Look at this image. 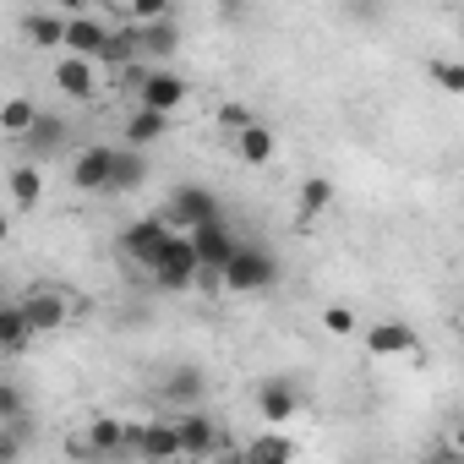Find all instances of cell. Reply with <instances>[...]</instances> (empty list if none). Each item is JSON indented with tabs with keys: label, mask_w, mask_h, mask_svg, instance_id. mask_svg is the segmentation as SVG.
Returning a JSON list of instances; mask_svg holds the SVG:
<instances>
[{
	"label": "cell",
	"mask_w": 464,
	"mask_h": 464,
	"mask_svg": "<svg viewBox=\"0 0 464 464\" xmlns=\"http://www.w3.org/2000/svg\"><path fill=\"white\" fill-rule=\"evenodd\" d=\"M115 153H121V148H110V142L77 148V153H72V186H77V191H110V180H115Z\"/></svg>",
	"instance_id": "cell-8"
},
{
	"label": "cell",
	"mask_w": 464,
	"mask_h": 464,
	"mask_svg": "<svg viewBox=\"0 0 464 464\" xmlns=\"http://www.w3.org/2000/svg\"><path fill=\"white\" fill-rule=\"evenodd\" d=\"M126 453H137V459H180V453H186L180 420H175V415H164V420H137Z\"/></svg>",
	"instance_id": "cell-7"
},
{
	"label": "cell",
	"mask_w": 464,
	"mask_h": 464,
	"mask_svg": "<svg viewBox=\"0 0 464 464\" xmlns=\"http://www.w3.org/2000/svg\"><path fill=\"white\" fill-rule=\"evenodd\" d=\"M213 115H218V131H229V137H236L241 126H252V121H257V110H252V104H241V99H224Z\"/></svg>",
	"instance_id": "cell-29"
},
{
	"label": "cell",
	"mask_w": 464,
	"mask_h": 464,
	"mask_svg": "<svg viewBox=\"0 0 464 464\" xmlns=\"http://www.w3.org/2000/svg\"><path fill=\"white\" fill-rule=\"evenodd\" d=\"M142 180H148L142 148H121V153H115V180H110V191H137Z\"/></svg>",
	"instance_id": "cell-26"
},
{
	"label": "cell",
	"mask_w": 464,
	"mask_h": 464,
	"mask_svg": "<svg viewBox=\"0 0 464 464\" xmlns=\"http://www.w3.org/2000/svg\"><path fill=\"white\" fill-rule=\"evenodd\" d=\"M39 115H44V110H39L34 99H23V93H12L6 104H0V131H6V137H17V142H23V137L34 131V121H39Z\"/></svg>",
	"instance_id": "cell-25"
},
{
	"label": "cell",
	"mask_w": 464,
	"mask_h": 464,
	"mask_svg": "<svg viewBox=\"0 0 464 464\" xmlns=\"http://www.w3.org/2000/svg\"><path fill=\"white\" fill-rule=\"evenodd\" d=\"M426 72H431V82H437L442 93L464 99V61H453V55H437V61H431Z\"/></svg>",
	"instance_id": "cell-28"
},
{
	"label": "cell",
	"mask_w": 464,
	"mask_h": 464,
	"mask_svg": "<svg viewBox=\"0 0 464 464\" xmlns=\"http://www.w3.org/2000/svg\"><path fill=\"white\" fill-rule=\"evenodd\" d=\"M175 420H180V442H186V453H191V459H208V453H218V448H224V426H218L202 404L175 410Z\"/></svg>",
	"instance_id": "cell-10"
},
{
	"label": "cell",
	"mask_w": 464,
	"mask_h": 464,
	"mask_svg": "<svg viewBox=\"0 0 464 464\" xmlns=\"http://www.w3.org/2000/svg\"><path fill=\"white\" fill-rule=\"evenodd\" d=\"M88 442H93V453H126V442H131V420L93 415V420H88Z\"/></svg>",
	"instance_id": "cell-24"
},
{
	"label": "cell",
	"mask_w": 464,
	"mask_h": 464,
	"mask_svg": "<svg viewBox=\"0 0 464 464\" xmlns=\"http://www.w3.org/2000/svg\"><path fill=\"white\" fill-rule=\"evenodd\" d=\"M66 12H34L23 28H28V44H39V50H66Z\"/></svg>",
	"instance_id": "cell-21"
},
{
	"label": "cell",
	"mask_w": 464,
	"mask_h": 464,
	"mask_svg": "<svg viewBox=\"0 0 464 464\" xmlns=\"http://www.w3.org/2000/svg\"><path fill=\"white\" fill-rule=\"evenodd\" d=\"M0 420H17L23 426V393H17V382H0Z\"/></svg>",
	"instance_id": "cell-32"
},
{
	"label": "cell",
	"mask_w": 464,
	"mask_h": 464,
	"mask_svg": "<svg viewBox=\"0 0 464 464\" xmlns=\"http://www.w3.org/2000/svg\"><path fill=\"white\" fill-rule=\"evenodd\" d=\"M137 34H142V55H148V61H169V55L180 50L175 17H164V23H137Z\"/></svg>",
	"instance_id": "cell-22"
},
{
	"label": "cell",
	"mask_w": 464,
	"mask_h": 464,
	"mask_svg": "<svg viewBox=\"0 0 464 464\" xmlns=\"http://www.w3.org/2000/svg\"><path fill=\"white\" fill-rule=\"evenodd\" d=\"M274 153H279V137H274L263 121H252V126L236 131V159H241V164L263 169V164H274Z\"/></svg>",
	"instance_id": "cell-19"
},
{
	"label": "cell",
	"mask_w": 464,
	"mask_h": 464,
	"mask_svg": "<svg viewBox=\"0 0 464 464\" xmlns=\"http://www.w3.org/2000/svg\"><path fill=\"white\" fill-rule=\"evenodd\" d=\"M34 339H39V328H34L28 306H23V301H12L6 312H0V350H6V355H17V350H28Z\"/></svg>",
	"instance_id": "cell-20"
},
{
	"label": "cell",
	"mask_w": 464,
	"mask_h": 464,
	"mask_svg": "<svg viewBox=\"0 0 464 464\" xmlns=\"http://www.w3.org/2000/svg\"><path fill=\"white\" fill-rule=\"evenodd\" d=\"M159 393H164V404L191 410V404H202L208 382H202V372H197V366H169V372H164V382H159Z\"/></svg>",
	"instance_id": "cell-17"
},
{
	"label": "cell",
	"mask_w": 464,
	"mask_h": 464,
	"mask_svg": "<svg viewBox=\"0 0 464 464\" xmlns=\"http://www.w3.org/2000/svg\"><path fill=\"white\" fill-rule=\"evenodd\" d=\"M246 459H257V464H285V459H295V442L279 437V431H268V437H257V442L246 448Z\"/></svg>",
	"instance_id": "cell-27"
},
{
	"label": "cell",
	"mask_w": 464,
	"mask_h": 464,
	"mask_svg": "<svg viewBox=\"0 0 464 464\" xmlns=\"http://www.w3.org/2000/svg\"><path fill=\"white\" fill-rule=\"evenodd\" d=\"M110 44H115V34H110L93 12H82V17H72V23H66V50H72V55L104 61V55H110Z\"/></svg>",
	"instance_id": "cell-14"
},
{
	"label": "cell",
	"mask_w": 464,
	"mask_h": 464,
	"mask_svg": "<svg viewBox=\"0 0 464 464\" xmlns=\"http://www.w3.org/2000/svg\"><path fill=\"white\" fill-rule=\"evenodd\" d=\"M366 350H372L377 361H388V355H415V350H420V339H415V328H410V323L388 317V323H372V328H366Z\"/></svg>",
	"instance_id": "cell-15"
},
{
	"label": "cell",
	"mask_w": 464,
	"mask_h": 464,
	"mask_svg": "<svg viewBox=\"0 0 464 464\" xmlns=\"http://www.w3.org/2000/svg\"><path fill=\"white\" fill-rule=\"evenodd\" d=\"M323 334H334V339H350V334H361V317H355L350 306H328V312H323Z\"/></svg>",
	"instance_id": "cell-31"
},
{
	"label": "cell",
	"mask_w": 464,
	"mask_h": 464,
	"mask_svg": "<svg viewBox=\"0 0 464 464\" xmlns=\"http://www.w3.org/2000/svg\"><path fill=\"white\" fill-rule=\"evenodd\" d=\"M148 274H153L159 290H191L202 279V257H197V246H191L186 229H175V236L164 241V252H159V263Z\"/></svg>",
	"instance_id": "cell-2"
},
{
	"label": "cell",
	"mask_w": 464,
	"mask_h": 464,
	"mask_svg": "<svg viewBox=\"0 0 464 464\" xmlns=\"http://www.w3.org/2000/svg\"><path fill=\"white\" fill-rule=\"evenodd\" d=\"M55 88H61L72 104H93V99H99V72H93V61L66 50V55L55 61Z\"/></svg>",
	"instance_id": "cell-11"
},
{
	"label": "cell",
	"mask_w": 464,
	"mask_h": 464,
	"mask_svg": "<svg viewBox=\"0 0 464 464\" xmlns=\"http://www.w3.org/2000/svg\"><path fill=\"white\" fill-rule=\"evenodd\" d=\"M66 142H72V126H66V115H55V110H44V115L34 121V131L23 137L28 159H39V164L61 159V153H66Z\"/></svg>",
	"instance_id": "cell-13"
},
{
	"label": "cell",
	"mask_w": 464,
	"mask_h": 464,
	"mask_svg": "<svg viewBox=\"0 0 464 464\" xmlns=\"http://www.w3.org/2000/svg\"><path fill=\"white\" fill-rule=\"evenodd\" d=\"M175 229H197L202 218H218V197L202 186V180H180L169 197H164V208H159Z\"/></svg>",
	"instance_id": "cell-4"
},
{
	"label": "cell",
	"mask_w": 464,
	"mask_h": 464,
	"mask_svg": "<svg viewBox=\"0 0 464 464\" xmlns=\"http://www.w3.org/2000/svg\"><path fill=\"white\" fill-rule=\"evenodd\" d=\"M334 197H339V186L328 175H306L301 191H295V208H301V218H323L334 208Z\"/></svg>",
	"instance_id": "cell-23"
},
{
	"label": "cell",
	"mask_w": 464,
	"mask_h": 464,
	"mask_svg": "<svg viewBox=\"0 0 464 464\" xmlns=\"http://www.w3.org/2000/svg\"><path fill=\"white\" fill-rule=\"evenodd\" d=\"M448 453H459V459H464V420L453 426V442H448Z\"/></svg>",
	"instance_id": "cell-34"
},
{
	"label": "cell",
	"mask_w": 464,
	"mask_h": 464,
	"mask_svg": "<svg viewBox=\"0 0 464 464\" xmlns=\"http://www.w3.org/2000/svg\"><path fill=\"white\" fill-rule=\"evenodd\" d=\"M164 131H169V115L164 110H148V104H137L126 115V126H121L126 148H153V142H164Z\"/></svg>",
	"instance_id": "cell-18"
},
{
	"label": "cell",
	"mask_w": 464,
	"mask_h": 464,
	"mask_svg": "<svg viewBox=\"0 0 464 464\" xmlns=\"http://www.w3.org/2000/svg\"><path fill=\"white\" fill-rule=\"evenodd\" d=\"M23 306H28V317H34V328L50 339V334H61L66 323H72V301H66V290H55V285H39V290H28L23 295Z\"/></svg>",
	"instance_id": "cell-12"
},
{
	"label": "cell",
	"mask_w": 464,
	"mask_h": 464,
	"mask_svg": "<svg viewBox=\"0 0 464 464\" xmlns=\"http://www.w3.org/2000/svg\"><path fill=\"white\" fill-rule=\"evenodd\" d=\"M186 99H191V88H186V77H180V72H164V66H137V104L175 115Z\"/></svg>",
	"instance_id": "cell-5"
},
{
	"label": "cell",
	"mask_w": 464,
	"mask_h": 464,
	"mask_svg": "<svg viewBox=\"0 0 464 464\" xmlns=\"http://www.w3.org/2000/svg\"><path fill=\"white\" fill-rule=\"evenodd\" d=\"M169 236H175V224H169L164 213H148V218H131V224L121 229V236H115V246H121V252H126L131 263H142V268H153Z\"/></svg>",
	"instance_id": "cell-3"
},
{
	"label": "cell",
	"mask_w": 464,
	"mask_h": 464,
	"mask_svg": "<svg viewBox=\"0 0 464 464\" xmlns=\"http://www.w3.org/2000/svg\"><path fill=\"white\" fill-rule=\"evenodd\" d=\"M61 12L66 17H82V12H93V0H61Z\"/></svg>",
	"instance_id": "cell-33"
},
{
	"label": "cell",
	"mask_w": 464,
	"mask_h": 464,
	"mask_svg": "<svg viewBox=\"0 0 464 464\" xmlns=\"http://www.w3.org/2000/svg\"><path fill=\"white\" fill-rule=\"evenodd\" d=\"M301 404H306V393H301V382H295V377H263V382H257V415H263L268 426L295 420V415H301Z\"/></svg>",
	"instance_id": "cell-9"
},
{
	"label": "cell",
	"mask_w": 464,
	"mask_h": 464,
	"mask_svg": "<svg viewBox=\"0 0 464 464\" xmlns=\"http://www.w3.org/2000/svg\"><path fill=\"white\" fill-rule=\"evenodd\" d=\"M191 236V246H197V257H202V268H213V274H224V263L241 252V236L229 229V218L218 213V218H202L197 229H186Z\"/></svg>",
	"instance_id": "cell-6"
},
{
	"label": "cell",
	"mask_w": 464,
	"mask_h": 464,
	"mask_svg": "<svg viewBox=\"0 0 464 464\" xmlns=\"http://www.w3.org/2000/svg\"><path fill=\"white\" fill-rule=\"evenodd\" d=\"M224 290L229 295H268V290H279V279H285V268H279V257L268 252V246H252V241H241V252L224 263Z\"/></svg>",
	"instance_id": "cell-1"
},
{
	"label": "cell",
	"mask_w": 464,
	"mask_h": 464,
	"mask_svg": "<svg viewBox=\"0 0 464 464\" xmlns=\"http://www.w3.org/2000/svg\"><path fill=\"white\" fill-rule=\"evenodd\" d=\"M126 17L131 23H164V17H175V0H126Z\"/></svg>",
	"instance_id": "cell-30"
},
{
	"label": "cell",
	"mask_w": 464,
	"mask_h": 464,
	"mask_svg": "<svg viewBox=\"0 0 464 464\" xmlns=\"http://www.w3.org/2000/svg\"><path fill=\"white\" fill-rule=\"evenodd\" d=\"M6 191H12V208H17V213H34V208L44 202V164H39V159H23V164H12V175H6Z\"/></svg>",
	"instance_id": "cell-16"
}]
</instances>
